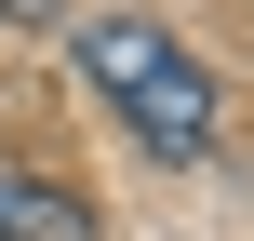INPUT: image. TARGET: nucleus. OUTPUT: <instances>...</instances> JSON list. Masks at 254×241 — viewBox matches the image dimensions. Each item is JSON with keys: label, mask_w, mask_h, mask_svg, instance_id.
I'll return each mask as SVG.
<instances>
[{"label": "nucleus", "mask_w": 254, "mask_h": 241, "mask_svg": "<svg viewBox=\"0 0 254 241\" xmlns=\"http://www.w3.org/2000/svg\"><path fill=\"white\" fill-rule=\"evenodd\" d=\"M67 54H80V80L121 107V134H134L147 161H201V148H214V80L174 54L161 13H94Z\"/></svg>", "instance_id": "nucleus-1"}, {"label": "nucleus", "mask_w": 254, "mask_h": 241, "mask_svg": "<svg viewBox=\"0 0 254 241\" xmlns=\"http://www.w3.org/2000/svg\"><path fill=\"white\" fill-rule=\"evenodd\" d=\"M0 241H94V201L40 161H0Z\"/></svg>", "instance_id": "nucleus-2"}, {"label": "nucleus", "mask_w": 254, "mask_h": 241, "mask_svg": "<svg viewBox=\"0 0 254 241\" xmlns=\"http://www.w3.org/2000/svg\"><path fill=\"white\" fill-rule=\"evenodd\" d=\"M0 27H54V0H0Z\"/></svg>", "instance_id": "nucleus-3"}]
</instances>
